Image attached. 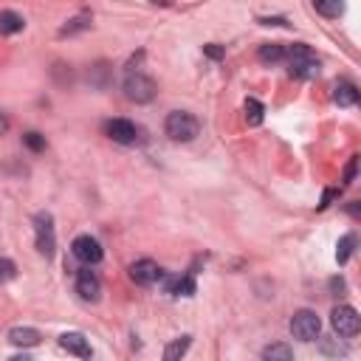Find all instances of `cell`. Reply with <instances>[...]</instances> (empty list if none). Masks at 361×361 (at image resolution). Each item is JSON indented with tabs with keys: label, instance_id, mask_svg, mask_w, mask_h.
<instances>
[{
	"label": "cell",
	"instance_id": "cell-1",
	"mask_svg": "<svg viewBox=\"0 0 361 361\" xmlns=\"http://www.w3.org/2000/svg\"><path fill=\"white\" fill-rule=\"evenodd\" d=\"M164 133H167L172 142H178V144H189V142L198 139L200 122H198L192 113H186V110H172V113L167 116V122H164Z\"/></svg>",
	"mask_w": 361,
	"mask_h": 361
},
{
	"label": "cell",
	"instance_id": "cell-2",
	"mask_svg": "<svg viewBox=\"0 0 361 361\" xmlns=\"http://www.w3.org/2000/svg\"><path fill=\"white\" fill-rule=\"evenodd\" d=\"M285 57H288V74L297 76V79H313L319 74V57L313 54L311 46L305 43H297L291 48H285Z\"/></svg>",
	"mask_w": 361,
	"mask_h": 361
},
{
	"label": "cell",
	"instance_id": "cell-3",
	"mask_svg": "<svg viewBox=\"0 0 361 361\" xmlns=\"http://www.w3.org/2000/svg\"><path fill=\"white\" fill-rule=\"evenodd\" d=\"M122 90H125V96L130 99V102H136V104H147V102H153L156 99V93H158V88H156V82L147 76V74H128L125 76V82H122Z\"/></svg>",
	"mask_w": 361,
	"mask_h": 361
},
{
	"label": "cell",
	"instance_id": "cell-4",
	"mask_svg": "<svg viewBox=\"0 0 361 361\" xmlns=\"http://www.w3.org/2000/svg\"><path fill=\"white\" fill-rule=\"evenodd\" d=\"M34 234H37V252L51 260L57 252V234H54V217L51 212H37L34 214Z\"/></svg>",
	"mask_w": 361,
	"mask_h": 361
},
{
	"label": "cell",
	"instance_id": "cell-5",
	"mask_svg": "<svg viewBox=\"0 0 361 361\" xmlns=\"http://www.w3.org/2000/svg\"><path fill=\"white\" fill-rule=\"evenodd\" d=\"M319 330H322V322H319V316L313 311L302 308V311H297L291 316V333H294V339L313 341V339H319Z\"/></svg>",
	"mask_w": 361,
	"mask_h": 361
},
{
	"label": "cell",
	"instance_id": "cell-6",
	"mask_svg": "<svg viewBox=\"0 0 361 361\" xmlns=\"http://www.w3.org/2000/svg\"><path fill=\"white\" fill-rule=\"evenodd\" d=\"M330 325H333V330H336L339 336L353 339V336L358 333V327H361V319H358V311H355V308L339 305V308H333V313H330Z\"/></svg>",
	"mask_w": 361,
	"mask_h": 361
},
{
	"label": "cell",
	"instance_id": "cell-7",
	"mask_svg": "<svg viewBox=\"0 0 361 361\" xmlns=\"http://www.w3.org/2000/svg\"><path fill=\"white\" fill-rule=\"evenodd\" d=\"M71 252H74V257H76L79 263H85V266H96V263H102V257H104L102 243H99L96 237H90V234H79L74 243H71Z\"/></svg>",
	"mask_w": 361,
	"mask_h": 361
},
{
	"label": "cell",
	"instance_id": "cell-8",
	"mask_svg": "<svg viewBox=\"0 0 361 361\" xmlns=\"http://www.w3.org/2000/svg\"><path fill=\"white\" fill-rule=\"evenodd\" d=\"M104 133L116 144H125V147H130V144H136L142 139V130L130 122V118H110V122L104 125Z\"/></svg>",
	"mask_w": 361,
	"mask_h": 361
},
{
	"label": "cell",
	"instance_id": "cell-9",
	"mask_svg": "<svg viewBox=\"0 0 361 361\" xmlns=\"http://www.w3.org/2000/svg\"><path fill=\"white\" fill-rule=\"evenodd\" d=\"M128 274H130V280H133L136 285H153V282H158V280L164 277V271H161L153 260H136V263L128 268Z\"/></svg>",
	"mask_w": 361,
	"mask_h": 361
},
{
	"label": "cell",
	"instance_id": "cell-10",
	"mask_svg": "<svg viewBox=\"0 0 361 361\" xmlns=\"http://www.w3.org/2000/svg\"><path fill=\"white\" fill-rule=\"evenodd\" d=\"M76 294L82 302H99V294H102V282L99 277L90 271V268H82L76 274Z\"/></svg>",
	"mask_w": 361,
	"mask_h": 361
},
{
	"label": "cell",
	"instance_id": "cell-11",
	"mask_svg": "<svg viewBox=\"0 0 361 361\" xmlns=\"http://www.w3.org/2000/svg\"><path fill=\"white\" fill-rule=\"evenodd\" d=\"M161 280H164L167 294H172V297H192L198 291L192 274H184V277H161Z\"/></svg>",
	"mask_w": 361,
	"mask_h": 361
},
{
	"label": "cell",
	"instance_id": "cell-12",
	"mask_svg": "<svg viewBox=\"0 0 361 361\" xmlns=\"http://www.w3.org/2000/svg\"><path fill=\"white\" fill-rule=\"evenodd\" d=\"M60 344L68 350V353H74V355H79V358H90V344H88V339L82 336V333H62L60 336Z\"/></svg>",
	"mask_w": 361,
	"mask_h": 361
},
{
	"label": "cell",
	"instance_id": "cell-13",
	"mask_svg": "<svg viewBox=\"0 0 361 361\" xmlns=\"http://www.w3.org/2000/svg\"><path fill=\"white\" fill-rule=\"evenodd\" d=\"M40 330H34V327H12L9 330V341L15 344V347H37L40 344Z\"/></svg>",
	"mask_w": 361,
	"mask_h": 361
},
{
	"label": "cell",
	"instance_id": "cell-14",
	"mask_svg": "<svg viewBox=\"0 0 361 361\" xmlns=\"http://www.w3.org/2000/svg\"><path fill=\"white\" fill-rule=\"evenodd\" d=\"M333 102L339 107H353L358 102V88L353 82H339L336 90H333Z\"/></svg>",
	"mask_w": 361,
	"mask_h": 361
},
{
	"label": "cell",
	"instance_id": "cell-15",
	"mask_svg": "<svg viewBox=\"0 0 361 361\" xmlns=\"http://www.w3.org/2000/svg\"><path fill=\"white\" fill-rule=\"evenodd\" d=\"M189 344H192V336H181V339H172V341H170V344L164 347V358H161V361H181V358L186 355Z\"/></svg>",
	"mask_w": 361,
	"mask_h": 361
},
{
	"label": "cell",
	"instance_id": "cell-16",
	"mask_svg": "<svg viewBox=\"0 0 361 361\" xmlns=\"http://www.w3.org/2000/svg\"><path fill=\"white\" fill-rule=\"evenodd\" d=\"M257 57H260V62L274 65V62L285 60V46H282V43H263L260 51H257Z\"/></svg>",
	"mask_w": 361,
	"mask_h": 361
},
{
	"label": "cell",
	"instance_id": "cell-17",
	"mask_svg": "<svg viewBox=\"0 0 361 361\" xmlns=\"http://www.w3.org/2000/svg\"><path fill=\"white\" fill-rule=\"evenodd\" d=\"M23 26H26V20L18 15V12H0V34H18V32H23Z\"/></svg>",
	"mask_w": 361,
	"mask_h": 361
},
{
	"label": "cell",
	"instance_id": "cell-18",
	"mask_svg": "<svg viewBox=\"0 0 361 361\" xmlns=\"http://www.w3.org/2000/svg\"><path fill=\"white\" fill-rule=\"evenodd\" d=\"M263 361H294V350L285 341H274L263 350Z\"/></svg>",
	"mask_w": 361,
	"mask_h": 361
},
{
	"label": "cell",
	"instance_id": "cell-19",
	"mask_svg": "<svg viewBox=\"0 0 361 361\" xmlns=\"http://www.w3.org/2000/svg\"><path fill=\"white\" fill-rule=\"evenodd\" d=\"M243 110H246V122H249L252 128H260V125H263V118H266V107H263V102H257V99H246Z\"/></svg>",
	"mask_w": 361,
	"mask_h": 361
},
{
	"label": "cell",
	"instance_id": "cell-20",
	"mask_svg": "<svg viewBox=\"0 0 361 361\" xmlns=\"http://www.w3.org/2000/svg\"><path fill=\"white\" fill-rule=\"evenodd\" d=\"M85 29H90V12H82V15H76L74 20H68V23L60 29V37H71V34L85 32Z\"/></svg>",
	"mask_w": 361,
	"mask_h": 361
},
{
	"label": "cell",
	"instance_id": "cell-21",
	"mask_svg": "<svg viewBox=\"0 0 361 361\" xmlns=\"http://www.w3.org/2000/svg\"><path fill=\"white\" fill-rule=\"evenodd\" d=\"M353 249H355V234H344V237L339 240V249H336V260H339V266H344V263L353 257Z\"/></svg>",
	"mask_w": 361,
	"mask_h": 361
},
{
	"label": "cell",
	"instance_id": "cell-22",
	"mask_svg": "<svg viewBox=\"0 0 361 361\" xmlns=\"http://www.w3.org/2000/svg\"><path fill=\"white\" fill-rule=\"evenodd\" d=\"M23 144H26L32 153H43V150H46V136H40V133L32 130V133L23 136Z\"/></svg>",
	"mask_w": 361,
	"mask_h": 361
},
{
	"label": "cell",
	"instance_id": "cell-23",
	"mask_svg": "<svg viewBox=\"0 0 361 361\" xmlns=\"http://www.w3.org/2000/svg\"><path fill=\"white\" fill-rule=\"evenodd\" d=\"M15 274H18V266L12 260H6V257H0V285H6L9 280H15Z\"/></svg>",
	"mask_w": 361,
	"mask_h": 361
},
{
	"label": "cell",
	"instance_id": "cell-24",
	"mask_svg": "<svg viewBox=\"0 0 361 361\" xmlns=\"http://www.w3.org/2000/svg\"><path fill=\"white\" fill-rule=\"evenodd\" d=\"M316 15H325V18H339L344 12V4H313Z\"/></svg>",
	"mask_w": 361,
	"mask_h": 361
},
{
	"label": "cell",
	"instance_id": "cell-25",
	"mask_svg": "<svg viewBox=\"0 0 361 361\" xmlns=\"http://www.w3.org/2000/svg\"><path fill=\"white\" fill-rule=\"evenodd\" d=\"M355 172H358V156H353L347 161V167H344V186H350L355 181Z\"/></svg>",
	"mask_w": 361,
	"mask_h": 361
},
{
	"label": "cell",
	"instance_id": "cell-26",
	"mask_svg": "<svg viewBox=\"0 0 361 361\" xmlns=\"http://www.w3.org/2000/svg\"><path fill=\"white\" fill-rule=\"evenodd\" d=\"M203 54H206L209 60H223V57H226V51H223L220 46H214V43H209V46H203Z\"/></svg>",
	"mask_w": 361,
	"mask_h": 361
},
{
	"label": "cell",
	"instance_id": "cell-27",
	"mask_svg": "<svg viewBox=\"0 0 361 361\" xmlns=\"http://www.w3.org/2000/svg\"><path fill=\"white\" fill-rule=\"evenodd\" d=\"M260 23H263V26H288V20H285V18H263Z\"/></svg>",
	"mask_w": 361,
	"mask_h": 361
},
{
	"label": "cell",
	"instance_id": "cell-28",
	"mask_svg": "<svg viewBox=\"0 0 361 361\" xmlns=\"http://www.w3.org/2000/svg\"><path fill=\"white\" fill-rule=\"evenodd\" d=\"M333 195H336V192H333V189H327V192H325V198H322V203H319V209H327V203L333 200Z\"/></svg>",
	"mask_w": 361,
	"mask_h": 361
},
{
	"label": "cell",
	"instance_id": "cell-29",
	"mask_svg": "<svg viewBox=\"0 0 361 361\" xmlns=\"http://www.w3.org/2000/svg\"><path fill=\"white\" fill-rule=\"evenodd\" d=\"M6 130H9V118H6L4 113H0V136H4Z\"/></svg>",
	"mask_w": 361,
	"mask_h": 361
},
{
	"label": "cell",
	"instance_id": "cell-30",
	"mask_svg": "<svg viewBox=\"0 0 361 361\" xmlns=\"http://www.w3.org/2000/svg\"><path fill=\"white\" fill-rule=\"evenodd\" d=\"M347 212L353 214V217H358L361 212H358V200H350V206H347Z\"/></svg>",
	"mask_w": 361,
	"mask_h": 361
},
{
	"label": "cell",
	"instance_id": "cell-31",
	"mask_svg": "<svg viewBox=\"0 0 361 361\" xmlns=\"http://www.w3.org/2000/svg\"><path fill=\"white\" fill-rule=\"evenodd\" d=\"M330 288H333V291H344V282H341L339 277H333V280H330Z\"/></svg>",
	"mask_w": 361,
	"mask_h": 361
},
{
	"label": "cell",
	"instance_id": "cell-32",
	"mask_svg": "<svg viewBox=\"0 0 361 361\" xmlns=\"http://www.w3.org/2000/svg\"><path fill=\"white\" fill-rule=\"evenodd\" d=\"M9 361H32L29 355H15V358H9Z\"/></svg>",
	"mask_w": 361,
	"mask_h": 361
}]
</instances>
